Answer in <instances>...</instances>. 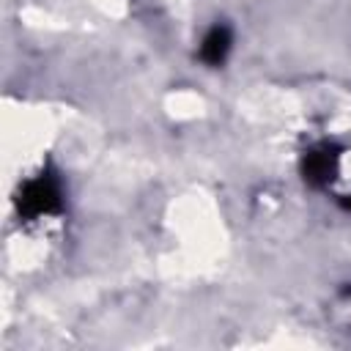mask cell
Masks as SVG:
<instances>
[{"label":"cell","mask_w":351,"mask_h":351,"mask_svg":"<svg viewBox=\"0 0 351 351\" xmlns=\"http://www.w3.org/2000/svg\"><path fill=\"white\" fill-rule=\"evenodd\" d=\"M225 47H228V36H225L222 30H214V33L206 38V44H203V55H206L208 60H219L222 52H225Z\"/></svg>","instance_id":"1"}]
</instances>
